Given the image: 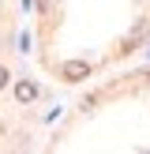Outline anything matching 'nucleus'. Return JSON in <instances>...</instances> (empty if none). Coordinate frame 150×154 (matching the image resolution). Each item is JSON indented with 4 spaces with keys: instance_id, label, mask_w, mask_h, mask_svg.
Returning a JSON list of instances; mask_svg holds the SVG:
<instances>
[{
    "instance_id": "nucleus-3",
    "label": "nucleus",
    "mask_w": 150,
    "mask_h": 154,
    "mask_svg": "<svg viewBox=\"0 0 150 154\" xmlns=\"http://www.w3.org/2000/svg\"><path fill=\"white\" fill-rule=\"evenodd\" d=\"M8 79H11V75H8L4 68H0V87H8Z\"/></svg>"
},
{
    "instance_id": "nucleus-1",
    "label": "nucleus",
    "mask_w": 150,
    "mask_h": 154,
    "mask_svg": "<svg viewBox=\"0 0 150 154\" xmlns=\"http://www.w3.org/2000/svg\"><path fill=\"white\" fill-rule=\"evenodd\" d=\"M90 75V64H82V60H71V64H64V79L75 83V79H86Z\"/></svg>"
},
{
    "instance_id": "nucleus-2",
    "label": "nucleus",
    "mask_w": 150,
    "mask_h": 154,
    "mask_svg": "<svg viewBox=\"0 0 150 154\" xmlns=\"http://www.w3.org/2000/svg\"><path fill=\"white\" fill-rule=\"evenodd\" d=\"M15 98H19V102H34V98H38V87L30 79H19V83H15Z\"/></svg>"
}]
</instances>
